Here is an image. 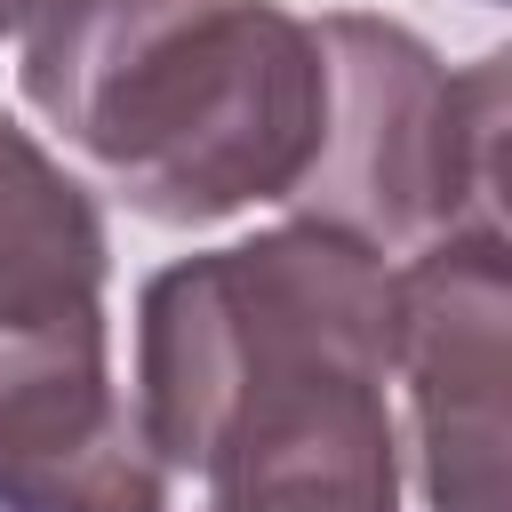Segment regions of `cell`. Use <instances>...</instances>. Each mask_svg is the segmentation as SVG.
Wrapping results in <instances>:
<instances>
[{
	"label": "cell",
	"mask_w": 512,
	"mask_h": 512,
	"mask_svg": "<svg viewBox=\"0 0 512 512\" xmlns=\"http://www.w3.org/2000/svg\"><path fill=\"white\" fill-rule=\"evenodd\" d=\"M384 336L312 344L248 376L192 448L200 512H400Z\"/></svg>",
	"instance_id": "277c9868"
},
{
	"label": "cell",
	"mask_w": 512,
	"mask_h": 512,
	"mask_svg": "<svg viewBox=\"0 0 512 512\" xmlns=\"http://www.w3.org/2000/svg\"><path fill=\"white\" fill-rule=\"evenodd\" d=\"M16 88L104 192L184 232L288 208L328 144V56L280 0H48Z\"/></svg>",
	"instance_id": "6da1fadb"
},
{
	"label": "cell",
	"mask_w": 512,
	"mask_h": 512,
	"mask_svg": "<svg viewBox=\"0 0 512 512\" xmlns=\"http://www.w3.org/2000/svg\"><path fill=\"white\" fill-rule=\"evenodd\" d=\"M328 56V144L288 200L296 224H320L384 264L416 256L440 232L504 224V48L464 72L392 16L328 8L312 16Z\"/></svg>",
	"instance_id": "7a4b0ae2"
},
{
	"label": "cell",
	"mask_w": 512,
	"mask_h": 512,
	"mask_svg": "<svg viewBox=\"0 0 512 512\" xmlns=\"http://www.w3.org/2000/svg\"><path fill=\"white\" fill-rule=\"evenodd\" d=\"M488 8H496V0H488Z\"/></svg>",
	"instance_id": "52a82bcc"
},
{
	"label": "cell",
	"mask_w": 512,
	"mask_h": 512,
	"mask_svg": "<svg viewBox=\"0 0 512 512\" xmlns=\"http://www.w3.org/2000/svg\"><path fill=\"white\" fill-rule=\"evenodd\" d=\"M104 280V200L16 112H0V360L112 344Z\"/></svg>",
	"instance_id": "5b68a950"
},
{
	"label": "cell",
	"mask_w": 512,
	"mask_h": 512,
	"mask_svg": "<svg viewBox=\"0 0 512 512\" xmlns=\"http://www.w3.org/2000/svg\"><path fill=\"white\" fill-rule=\"evenodd\" d=\"M504 320L512 240L464 224L392 264L384 376L408 392V464L424 512H504Z\"/></svg>",
	"instance_id": "3957f363"
},
{
	"label": "cell",
	"mask_w": 512,
	"mask_h": 512,
	"mask_svg": "<svg viewBox=\"0 0 512 512\" xmlns=\"http://www.w3.org/2000/svg\"><path fill=\"white\" fill-rule=\"evenodd\" d=\"M48 0H0V40H24V24L40 16Z\"/></svg>",
	"instance_id": "8992f818"
}]
</instances>
